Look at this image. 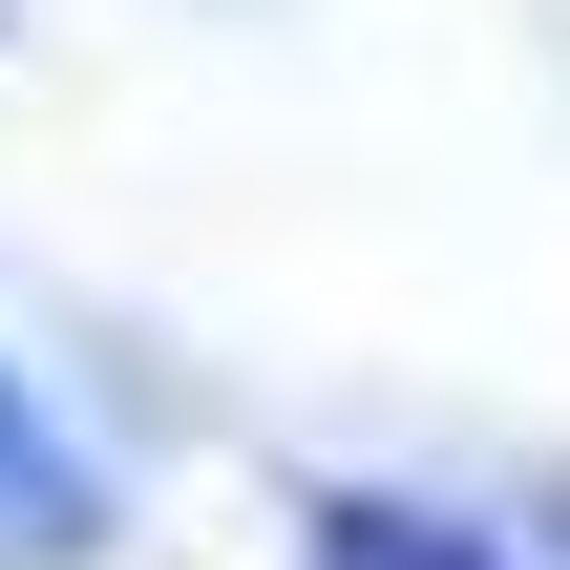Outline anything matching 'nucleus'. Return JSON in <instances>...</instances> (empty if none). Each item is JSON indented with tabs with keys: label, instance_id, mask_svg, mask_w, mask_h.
<instances>
[{
	"label": "nucleus",
	"instance_id": "obj_1",
	"mask_svg": "<svg viewBox=\"0 0 570 570\" xmlns=\"http://www.w3.org/2000/svg\"><path fill=\"white\" fill-rule=\"evenodd\" d=\"M338 570H465V550H444V529H402V508H360V529H338Z\"/></svg>",
	"mask_w": 570,
	"mask_h": 570
}]
</instances>
